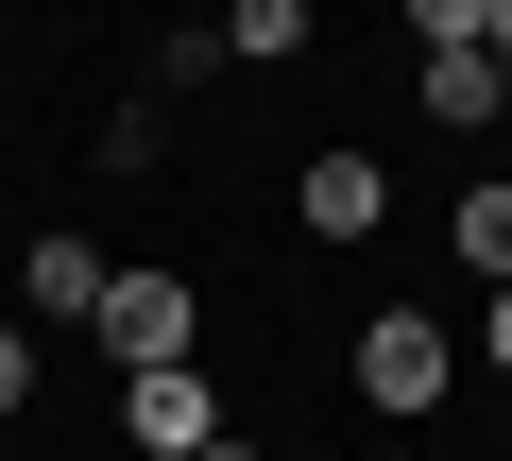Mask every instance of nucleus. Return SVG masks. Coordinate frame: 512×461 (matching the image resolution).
I'll return each mask as SVG.
<instances>
[{"label": "nucleus", "instance_id": "obj_12", "mask_svg": "<svg viewBox=\"0 0 512 461\" xmlns=\"http://www.w3.org/2000/svg\"><path fill=\"white\" fill-rule=\"evenodd\" d=\"M495 86H512V0H495Z\"/></svg>", "mask_w": 512, "mask_h": 461}, {"label": "nucleus", "instance_id": "obj_9", "mask_svg": "<svg viewBox=\"0 0 512 461\" xmlns=\"http://www.w3.org/2000/svg\"><path fill=\"white\" fill-rule=\"evenodd\" d=\"M427 52H495V0H410V69Z\"/></svg>", "mask_w": 512, "mask_h": 461}, {"label": "nucleus", "instance_id": "obj_3", "mask_svg": "<svg viewBox=\"0 0 512 461\" xmlns=\"http://www.w3.org/2000/svg\"><path fill=\"white\" fill-rule=\"evenodd\" d=\"M120 444H137V461H205V444H222V376H205V359L120 376Z\"/></svg>", "mask_w": 512, "mask_h": 461}, {"label": "nucleus", "instance_id": "obj_2", "mask_svg": "<svg viewBox=\"0 0 512 461\" xmlns=\"http://www.w3.org/2000/svg\"><path fill=\"white\" fill-rule=\"evenodd\" d=\"M444 393H461V342H444V308H376V325H359V410H376V427H427Z\"/></svg>", "mask_w": 512, "mask_h": 461}, {"label": "nucleus", "instance_id": "obj_11", "mask_svg": "<svg viewBox=\"0 0 512 461\" xmlns=\"http://www.w3.org/2000/svg\"><path fill=\"white\" fill-rule=\"evenodd\" d=\"M478 359H495V376H512V291H478Z\"/></svg>", "mask_w": 512, "mask_h": 461}, {"label": "nucleus", "instance_id": "obj_10", "mask_svg": "<svg viewBox=\"0 0 512 461\" xmlns=\"http://www.w3.org/2000/svg\"><path fill=\"white\" fill-rule=\"evenodd\" d=\"M18 410H35V342L0 325V427H18Z\"/></svg>", "mask_w": 512, "mask_h": 461}, {"label": "nucleus", "instance_id": "obj_13", "mask_svg": "<svg viewBox=\"0 0 512 461\" xmlns=\"http://www.w3.org/2000/svg\"><path fill=\"white\" fill-rule=\"evenodd\" d=\"M205 461H256V444H239V427H222V444H205Z\"/></svg>", "mask_w": 512, "mask_h": 461}, {"label": "nucleus", "instance_id": "obj_4", "mask_svg": "<svg viewBox=\"0 0 512 461\" xmlns=\"http://www.w3.org/2000/svg\"><path fill=\"white\" fill-rule=\"evenodd\" d=\"M291 222H308V240H376V222H393V171H376L359 137H325V154L291 171Z\"/></svg>", "mask_w": 512, "mask_h": 461}, {"label": "nucleus", "instance_id": "obj_5", "mask_svg": "<svg viewBox=\"0 0 512 461\" xmlns=\"http://www.w3.org/2000/svg\"><path fill=\"white\" fill-rule=\"evenodd\" d=\"M410 103H427L444 137H495V120H512V86H495V52H427V69H410Z\"/></svg>", "mask_w": 512, "mask_h": 461}, {"label": "nucleus", "instance_id": "obj_6", "mask_svg": "<svg viewBox=\"0 0 512 461\" xmlns=\"http://www.w3.org/2000/svg\"><path fill=\"white\" fill-rule=\"evenodd\" d=\"M103 274H120L103 240H35V257H18V308H52V325H103Z\"/></svg>", "mask_w": 512, "mask_h": 461}, {"label": "nucleus", "instance_id": "obj_8", "mask_svg": "<svg viewBox=\"0 0 512 461\" xmlns=\"http://www.w3.org/2000/svg\"><path fill=\"white\" fill-rule=\"evenodd\" d=\"M308 52V0H239V18H222V69H291Z\"/></svg>", "mask_w": 512, "mask_h": 461}, {"label": "nucleus", "instance_id": "obj_7", "mask_svg": "<svg viewBox=\"0 0 512 461\" xmlns=\"http://www.w3.org/2000/svg\"><path fill=\"white\" fill-rule=\"evenodd\" d=\"M444 240H461L478 291H512V188H461V205H444Z\"/></svg>", "mask_w": 512, "mask_h": 461}, {"label": "nucleus", "instance_id": "obj_1", "mask_svg": "<svg viewBox=\"0 0 512 461\" xmlns=\"http://www.w3.org/2000/svg\"><path fill=\"white\" fill-rule=\"evenodd\" d=\"M120 376H171V359H205V291L171 274V257H137V274H103V325H86Z\"/></svg>", "mask_w": 512, "mask_h": 461}]
</instances>
